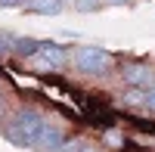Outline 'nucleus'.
Wrapping results in <instances>:
<instances>
[{
	"label": "nucleus",
	"instance_id": "obj_1",
	"mask_svg": "<svg viewBox=\"0 0 155 152\" xmlns=\"http://www.w3.org/2000/svg\"><path fill=\"white\" fill-rule=\"evenodd\" d=\"M44 124H47V118L37 109H19L16 115L3 124V137H6V143L19 146V149H31Z\"/></svg>",
	"mask_w": 155,
	"mask_h": 152
},
{
	"label": "nucleus",
	"instance_id": "obj_2",
	"mask_svg": "<svg viewBox=\"0 0 155 152\" xmlns=\"http://www.w3.org/2000/svg\"><path fill=\"white\" fill-rule=\"evenodd\" d=\"M71 65L74 71L87 74V78H102L115 68V56L102 47H90V44H81L71 50Z\"/></svg>",
	"mask_w": 155,
	"mask_h": 152
},
{
	"label": "nucleus",
	"instance_id": "obj_3",
	"mask_svg": "<svg viewBox=\"0 0 155 152\" xmlns=\"http://www.w3.org/2000/svg\"><path fill=\"white\" fill-rule=\"evenodd\" d=\"M34 68L41 71H56V68H65L71 62V50L62 47V44H53V41H41V50H37V56H31Z\"/></svg>",
	"mask_w": 155,
	"mask_h": 152
},
{
	"label": "nucleus",
	"instance_id": "obj_4",
	"mask_svg": "<svg viewBox=\"0 0 155 152\" xmlns=\"http://www.w3.org/2000/svg\"><path fill=\"white\" fill-rule=\"evenodd\" d=\"M118 74L124 78L127 87H140V90H146V87L155 84V68L149 65V62H121Z\"/></svg>",
	"mask_w": 155,
	"mask_h": 152
},
{
	"label": "nucleus",
	"instance_id": "obj_5",
	"mask_svg": "<svg viewBox=\"0 0 155 152\" xmlns=\"http://www.w3.org/2000/svg\"><path fill=\"white\" fill-rule=\"evenodd\" d=\"M62 146H65V134H62V127H56V124H44L31 149H37V152H62Z\"/></svg>",
	"mask_w": 155,
	"mask_h": 152
},
{
	"label": "nucleus",
	"instance_id": "obj_6",
	"mask_svg": "<svg viewBox=\"0 0 155 152\" xmlns=\"http://www.w3.org/2000/svg\"><path fill=\"white\" fill-rule=\"evenodd\" d=\"M68 0H25V9L34 12V16H59L65 12Z\"/></svg>",
	"mask_w": 155,
	"mask_h": 152
},
{
	"label": "nucleus",
	"instance_id": "obj_7",
	"mask_svg": "<svg viewBox=\"0 0 155 152\" xmlns=\"http://www.w3.org/2000/svg\"><path fill=\"white\" fill-rule=\"evenodd\" d=\"M37 50H41V41H34V37H16V50H12V56L31 59V56H37Z\"/></svg>",
	"mask_w": 155,
	"mask_h": 152
},
{
	"label": "nucleus",
	"instance_id": "obj_8",
	"mask_svg": "<svg viewBox=\"0 0 155 152\" xmlns=\"http://www.w3.org/2000/svg\"><path fill=\"white\" fill-rule=\"evenodd\" d=\"M121 103H127V106H140V109H146V90H140V87H127V90L121 93Z\"/></svg>",
	"mask_w": 155,
	"mask_h": 152
},
{
	"label": "nucleus",
	"instance_id": "obj_9",
	"mask_svg": "<svg viewBox=\"0 0 155 152\" xmlns=\"http://www.w3.org/2000/svg\"><path fill=\"white\" fill-rule=\"evenodd\" d=\"M68 6L74 12H99L106 3H102V0H68Z\"/></svg>",
	"mask_w": 155,
	"mask_h": 152
},
{
	"label": "nucleus",
	"instance_id": "obj_10",
	"mask_svg": "<svg viewBox=\"0 0 155 152\" xmlns=\"http://www.w3.org/2000/svg\"><path fill=\"white\" fill-rule=\"evenodd\" d=\"M102 140H106V146H112V149H124V146H127V137L118 134V131H112V127L102 134Z\"/></svg>",
	"mask_w": 155,
	"mask_h": 152
},
{
	"label": "nucleus",
	"instance_id": "obj_11",
	"mask_svg": "<svg viewBox=\"0 0 155 152\" xmlns=\"http://www.w3.org/2000/svg\"><path fill=\"white\" fill-rule=\"evenodd\" d=\"M12 50H16V34L0 31V56H12Z\"/></svg>",
	"mask_w": 155,
	"mask_h": 152
},
{
	"label": "nucleus",
	"instance_id": "obj_12",
	"mask_svg": "<svg viewBox=\"0 0 155 152\" xmlns=\"http://www.w3.org/2000/svg\"><path fill=\"white\" fill-rule=\"evenodd\" d=\"M87 143L84 140H65V146H62V152H81Z\"/></svg>",
	"mask_w": 155,
	"mask_h": 152
},
{
	"label": "nucleus",
	"instance_id": "obj_13",
	"mask_svg": "<svg viewBox=\"0 0 155 152\" xmlns=\"http://www.w3.org/2000/svg\"><path fill=\"white\" fill-rule=\"evenodd\" d=\"M146 109H149V112H155V84H152V87H146Z\"/></svg>",
	"mask_w": 155,
	"mask_h": 152
},
{
	"label": "nucleus",
	"instance_id": "obj_14",
	"mask_svg": "<svg viewBox=\"0 0 155 152\" xmlns=\"http://www.w3.org/2000/svg\"><path fill=\"white\" fill-rule=\"evenodd\" d=\"M102 3H106V6H130L134 0H102Z\"/></svg>",
	"mask_w": 155,
	"mask_h": 152
},
{
	"label": "nucleus",
	"instance_id": "obj_15",
	"mask_svg": "<svg viewBox=\"0 0 155 152\" xmlns=\"http://www.w3.org/2000/svg\"><path fill=\"white\" fill-rule=\"evenodd\" d=\"M0 6H25V0H0Z\"/></svg>",
	"mask_w": 155,
	"mask_h": 152
},
{
	"label": "nucleus",
	"instance_id": "obj_16",
	"mask_svg": "<svg viewBox=\"0 0 155 152\" xmlns=\"http://www.w3.org/2000/svg\"><path fill=\"white\" fill-rule=\"evenodd\" d=\"M81 152H99V149H96V146H84Z\"/></svg>",
	"mask_w": 155,
	"mask_h": 152
}]
</instances>
